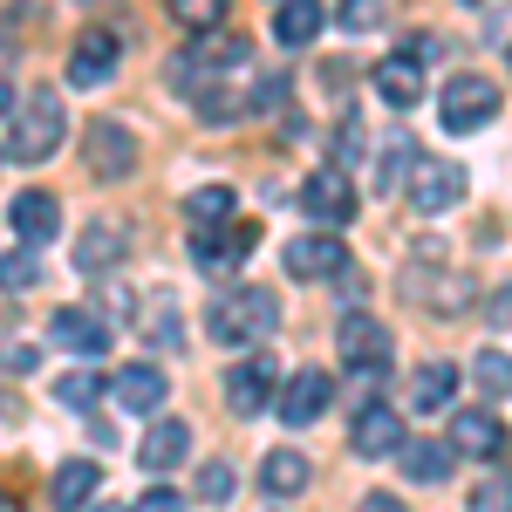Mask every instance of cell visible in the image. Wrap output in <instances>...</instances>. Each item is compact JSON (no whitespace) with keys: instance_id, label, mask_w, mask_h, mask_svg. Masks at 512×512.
I'll return each mask as SVG.
<instances>
[{"instance_id":"1","label":"cell","mask_w":512,"mask_h":512,"mask_svg":"<svg viewBox=\"0 0 512 512\" xmlns=\"http://www.w3.org/2000/svg\"><path fill=\"white\" fill-rule=\"evenodd\" d=\"M274 321H280L274 287H226V294H212V308H205V328H212L219 349H260V342L274 335Z\"/></svg>"},{"instance_id":"2","label":"cell","mask_w":512,"mask_h":512,"mask_svg":"<svg viewBox=\"0 0 512 512\" xmlns=\"http://www.w3.org/2000/svg\"><path fill=\"white\" fill-rule=\"evenodd\" d=\"M62 130H69L62 96H55V89H28V96L14 103V117L0 123V151H7L14 164H41V158H55Z\"/></svg>"},{"instance_id":"3","label":"cell","mask_w":512,"mask_h":512,"mask_svg":"<svg viewBox=\"0 0 512 512\" xmlns=\"http://www.w3.org/2000/svg\"><path fill=\"white\" fill-rule=\"evenodd\" d=\"M233 69H246V35H233V28H205V35L171 62V89H185V96H198V82L212 76H233Z\"/></svg>"},{"instance_id":"4","label":"cell","mask_w":512,"mask_h":512,"mask_svg":"<svg viewBox=\"0 0 512 512\" xmlns=\"http://www.w3.org/2000/svg\"><path fill=\"white\" fill-rule=\"evenodd\" d=\"M492 117H499L492 76H451L444 89H437V123H444L451 137H472V130H485Z\"/></svg>"},{"instance_id":"5","label":"cell","mask_w":512,"mask_h":512,"mask_svg":"<svg viewBox=\"0 0 512 512\" xmlns=\"http://www.w3.org/2000/svg\"><path fill=\"white\" fill-rule=\"evenodd\" d=\"M335 349H342V362H349L362 383H376V376L390 369V328L376 315H362V308H349L342 328H335Z\"/></svg>"},{"instance_id":"6","label":"cell","mask_w":512,"mask_h":512,"mask_svg":"<svg viewBox=\"0 0 512 512\" xmlns=\"http://www.w3.org/2000/svg\"><path fill=\"white\" fill-rule=\"evenodd\" d=\"M260 246V226L253 219H226V226H198V239H192V260H198V274H212V280H226Z\"/></svg>"},{"instance_id":"7","label":"cell","mask_w":512,"mask_h":512,"mask_svg":"<svg viewBox=\"0 0 512 512\" xmlns=\"http://www.w3.org/2000/svg\"><path fill=\"white\" fill-rule=\"evenodd\" d=\"M280 267H287L294 280H328V274H342V267H349V246L315 226V233H301V239H287V246H280Z\"/></svg>"},{"instance_id":"8","label":"cell","mask_w":512,"mask_h":512,"mask_svg":"<svg viewBox=\"0 0 512 512\" xmlns=\"http://www.w3.org/2000/svg\"><path fill=\"white\" fill-rule=\"evenodd\" d=\"M349 451L355 458H396V451H403V417H396V403H362V410H355Z\"/></svg>"},{"instance_id":"9","label":"cell","mask_w":512,"mask_h":512,"mask_svg":"<svg viewBox=\"0 0 512 512\" xmlns=\"http://www.w3.org/2000/svg\"><path fill=\"white\" fill-rule=\"evenodd\" d=\"M82 151H89V171H96V178H130V171H137V137H130L123 123H110V117L89 123Z\"/></svg>"},{"instance_id":"10","label":"cell","mask_w":512,"mask_h":512,"mask_svg":"<svg viewBox=\"0 0 512 512\" xmlns=\"http://www.w3.org/2000/svg\"><path fill=\"white\" fill-rule=\"evenodd\" d=\"M301 212H308L315 226H328V233H335V226H349V219H355V192H349V178H342L335 164H328V171H315V178L301 185Z\"/></svg>"},{"instance_id":"11","label":"cell","mask_w":512,"mask_h":512,"mask_svg":"<svg viewBox=\"0 0 512 512\" xmlns=\"http://www.w3.org/2000/svg\"><path fill=\"white\" fill-rule=\"evenodd\" d=\"M451 458H499L506 451V424L492 410H451Z\"/></svg>"},{"instance_id":"12","label":"cell","mask_w":512,"mask_h":512,"mask_svg":"<svg viewBox=\"0 0 512 512\" xmlns=\"http://www.w3.org/2000/svg\"><path fill=\"white\" fill-rule=\"evenodd\" d=\"M465 198V164H417V178H410V205L424 212V219H437V212H451Z\"/></svg>"},{"instance_id":"13","label":"cell","mask_w":512,"mask_h":512,"mask_svg":"<svg viewBox=\"0 0 512 512\" xmlns=\"http://www.w3.org/2000/svg\"><path fill=\"white\" fill-rule=\"evenodd\" d=\"M123 62V41L110 35V28H89V35L76 41V55H69V82L76 89H96V82H110Z\"/></svg>"},{"instance_id":"14","label":"cell","mask_w":512,"mask_h":512,"mask_svg":"<svg viewBox=\"0 0 512 512\" xmlns=\"http://www.w3.org/2000/svg\"><path fill=\"white\" fill-rule=\"evenodd\" d=\"M110 396H117L123 410H137V417H158L164 410V369H151V362H130V369H117L110 376Z\"/></svg>"},{"instance_id":"15","label":"cell","mask_w":512,"mask_h":512,"mask_svg":"<svg viewBox=\"0 0 512 512\" xmlns=\"http://www.w3.org/2000/svg\"><path fill=\"white\" fill-rule=\"evenodd\" d=\"M185 451H192V424H178V417H158L144 444H137V465L144 472H178L185 465Z\"/></svg>"},{"instance_id":"16","label":"cell","mask_w":512,"mask_h":512,"mask_svg":"<svg viewBox=\"0 0 512 512\" xmlns=\"http://www.w3.org/2000/svg\"><path fill=\"white\" fill-rule=\"evenodd\" d=\"M96 485H103V465H96V458H69V465H55V478H48V506L82 512L96 499Z\"/></svg>"},{"instance_id":"17","label":"cell","mask_w":512,"mask_h":512,"mask_svg":"<svg viewBox=\"0 0 512 512\" xmlns=\"http://www.w3.org/2000/svg\"><path fill=\"white\" fill-rule=\"evenodd\" d=\"M328 396H335V383H328V369H301L287 390H280V417L301 431V424H315L321 410H328Z\"/></svg>"},{"instance_id":"18","label":"cell","mask_w":512,"mask_h":512,"mask_svg":"<svg viewBox=\"0 0 512 512\" xmlns=\"http://www.w3.org/2000/svg\"><path fill=\"white\" fill-rule=\"evenodd\" d=\"M48 335H55L62 349H76V355H103V349H110V321L89 315V308H55Z\"/></svg>"},{"instance_id":"19","label":"cell","mask_w":512,"mask_h":512,"mask_svg":"<svg viewBox=\"0 0 512 512\" xmlns=\"http://www.w3.org/2000/svg\"><path fill=\"white\" fill-rule=\"evenodd\" d=\"M7 219H14L21 246H41V239H55V226H62V205H55V192H21L7 205Z\"/></svg>"},{"instance_id":"20","label":"cell","mask_w":512,"mask_h":512,"mask_svg":"<svg viewBox=\"0 0 512 512\" xmlns=\"http://www.w3.org/2000/svg\"><path fill=\"white\" fill-rule=\"evenodd\" d=\"M226 403H233L239 417H253V410H267L274 403V369L253 355V362H239V369H226Z\"/></svg>"},{"instance_id":"21","label":"cell","mask_w":512,"mask_h":512,"mask_svg":"<svg viewBox=\"0 0 512 512\" xmlns=\"http://www.w3.org/2000/svg\"><path fill=\"white\" fill-rule=\"evenodd\" d=\"M376 96H383L390 110H417V103H424V69H417V55H390V62L376 69Z\"/></svg>"},{"instance_id":"22","label":"cell","mask_w":512,"mask_h":512,"mask_svg":"<svg viewBox=\"0 0 512 512\" xmlns=\"http://www.w3.org/2000/svg\"><path fill=\"white\" fill-rule=\"evenodd\" d=\"M123 246H130V239H123L117 219H89L82 239H76V267H82V274H103V267H117V260H123Z\"/></svg>"},{"instance_id":"23","label":"cell","mask_w":512,"mask_h":512,"mask_svg":"<svg viewBox=\"0 0 512 512\" xmlns=\"http://www.w3.org/2000/svg\"><path fill=\"white\" fill-rule=\"evenodd\" d=\"M308 478H315V465H308L294 444H280V451L260 458V485H267V499H294V492H308Z\"/></svg>"},{"instance_id":"24","label":"cell","mask_w":512,"mask_h":512,"mask_svg":"<svg viewBox=\"0 0 512 512\" xmlns=\"http://www.w3.org/2000/svg\"><path fill=\"white\" fill-rule=\"evenodd\" d=\"M451 396H458V369H451V362H424V369H410V390H403V403H410V410L437 417Z\"/></svg>"},{"instance_id":"25","label":"cell","mask_w":512,"mask_h":512,"mask_svg":"<svg viewBox=\"0 0 512 512\" xmlns=\"http://www.w3.org/2000/svg\"><path fill=\"white\" fill-rule=\"evenodd\" d=\"M137 328H144V342H158V349H178V342H185V321H178V301H171V294H144V301H137Z\"/></svg>"},{"instance_id":"26","label":"cell","mask_w":512,"mask_h":512,"mask_svg":"<svg viewBox=\"0 0 512 512\" xmlns=\"http://www.w3.org/2000/svg\"><path fill=\"white\" fill-rule=\"evenodd\" d=\"M321 0H280V14H274V41L280 48H308V41L321 35Z\"/></svg>"},{"instance_id":"27","label":"cell","mask_w":512,"mask_h":512,"mask_svg":"<svg viewBox=\"0 0 512 512\" xmlns=\"http://www.w3.org/2000/svg\"><path fill=\"white\" fill-rule=\"evenodd\" d=\"M396 458H403V478H410V485H437V478H451V444H403Z\"/></svg>"},{"instance_id":"28","label":"cell","mask_w":512,"mask_h":512,"mask_svg":"<svg viewBox=\"0 0 512 512\" xmlns=\"http://www.w3.org/2000/svg\"><path fill=\"white\" fill-rule=\"evenodd\" d=\"M41 280V246H14L0 253V294H28Z\"/></svg>"},{"instance_id":"29","label":"cell","mask_w":512,"mask_h":512,"mask_svg":"<svg viewBox=\"0 0 512 512\" xmlns=\"http://www.w3.org/2000/svg\"><path fill=\"white\" fill-rule=\"evenodd\" d=\"M233 185H198L192 198H185V212H192L198 226H226V219H233Z\"/></svg>"},{"instance_id":"30","label":"cell","mask_w":512,"mask_h":512,"mask_svg":"<svg viewBox=\"0 0 512 512\" xmlns=\"http://www.w3.org/2000/svg\"><path fill=\"white\" fill-rule=\"evenodd\" d=\"M403 171H410V137L390 130V137H383V151H376V192H396V185H403Z\"/></svg>"},{"instance_id":"31","label":"cell","mask_w":512,"mask_h":512,"mask_svg":"<svg viewBox=\"0 0 512 512\" xmlns=\"http://www.w3.org/2000/svg\"><path fill=\"white\" fill-rule=\"evenodd\" d=\"M96 396H103V376L96 369H69L55 383V403H69V410H96Z\"/></svg>"},{"instance_id":"32","label":"cell","mask_w":512,"mask_h":512,"mask_svg":"<svg viewBox=\"0 0 512 512\" xmlns=\"http://www.w3.org/2000/svg\"><path fill=\"white\" fill-rule=\"evenodd\" d=\"M472 376H478V390H485V396H512V355L506 349H485L472 362Z\"/></svg>"},{"instance_id":"33","label":"cell","mask_w":512,"mask_h":512,"mask_svg":"<svg viewBox=\"0 0 512 512\" xmlns=\"http://www.w3.org/2000/svg\"><path fill=\"white\" fill-rule=\"evenodd\" d=\"M171 21H185L192 35H205V28L226 21V0H171Z\"/></svg>"},{"instance_id":"34","label":"cell","mask_w":512,"mask_h":512,"mask_svg":"<svg viewBox=\"0 0 512 512\" xmlns=\"http://www.w3.org/2000/svg\"><path fill=\"white\" fill-rule=\"evenodd\" d=\"M233 465H226V458H212V465H205V472H198V499H205V506H226V499H233Z\"/></svg>"},{"instance_id":"35","label":"cell","mask_w":512,"mask_h":512,"mask_svg":"<svg viewBox=\"0 0 512 512\" xmlns=\"http://www.w3.org/2000/svg\"><path fill=\"white\" fill-rule=\"evenodd\" d=\"M472 512H512V472H485V485L472 492Z\"/></svg>"},{"instance_id":"36","label":"cell","mask_w":512,"mask_h":512,"mask_svg":"<svg viewBox=\"0 0 512 512\" xmlns=\"http://www.w3.org/2000/svg\"><path fill=\"white\" fill-rule=\"evenodd\" d=\"M335 21H342L349 35H369V28L383 21V0H342V7H335Z\"/></svg>"},{"instance_id":"37","label":"cell","mask_w":512,"mask_h":512,"mask_svg":"<svg viewBox=\"0 0 512 512\" xmlns=\"http://www.w3.org/2000/svg\"><path fill=\"white\" fill-rule=\"evenodd\" d=\"M130 512H185V499H178L171 485H151V492H144V499H137Z\"/></svg>"},{"instance_id":"38","label":"cell","mask_w":512,"mask_h":512,"mask_svg":"<svg viewBox=\"0 0 512 512\" xmlns=\"http://www.w3.org/2000/svg\"><path fill=\"white\" fill-rule=\"evenodd\" d=\"M0 369H14V376H21V369H35V349H28V342H14V349H0Z\"/></svg>"},{"instance_id":"39","label":"cell","mask_w":512,"mask_h":512,"mask_svg":"<svg viewBox=\"0 0 512 512\" xmlns=\"http://www.w3.org/2000/svg\"><path fill=\"white\" fill-rule=\"evenodd\" d=\"M355 512H403V499H390V492H369Z\"/></svg>"},{"instance_id":"40","label":"cell","mask_w":512,"mask_h":512,"mask_svg":"<svg viewBox=\"0 0 512 512\" xmlns=\"http://www.w3.org/2000/svg\"><path fill=\"white\" fill-rule=\"evenodd\" d=\"M14 103H21V96H14V82H7V76H0V123H7V117H14Z\"/></svg>"},{"instance_id":"41","label":"cell","mask_w":512,"mask_h":512,"mask_svg":"<svg viewBox=\"0 0 512 512\" xmlns=\"http://www.w3.org/2000/svg\"><path fill=\"white\" fill-rule=\"evenodd\" d=\"M0 512H21V506H14V499H7V492H0Z\"/></svg>"},{"instance_id":"42","label":"cell","mask_w":512,"mask_h":512,"mask_svg":"<svg viewBox=\"0 0 512 512\" xmlns=\"http://www.w3.org/2000/svg\"><path fill=\"white\" fill-rule=\"evenodd\" d=\"M465 7H492V0H465Z\"/></svg>"},{"instance_id":"43","label":"cell","mask_w":512,"mask_h":512,"mask_svg":"<svg viewBox=\"0 0 512 512\" xmlns=\"http://www.w3.org/2000/svg\"><path fill=\"white\" fill-rule=\"evenodd\" d=\"M96 512H123V506H96Z\"/></svg>"},{"instance_id":"44","label":"cell","mask_w":512,"mask_h":512,"mask_svg":"<svg viewBox=\"0 0 512 512\" xmlns=\"http://www.w3.org/2000/svg\"><path fill=\"white\" fill-rule=\"evenodd\" d=\"M506 62H512V41H506Z\"/></svg>"}]
</instances>
